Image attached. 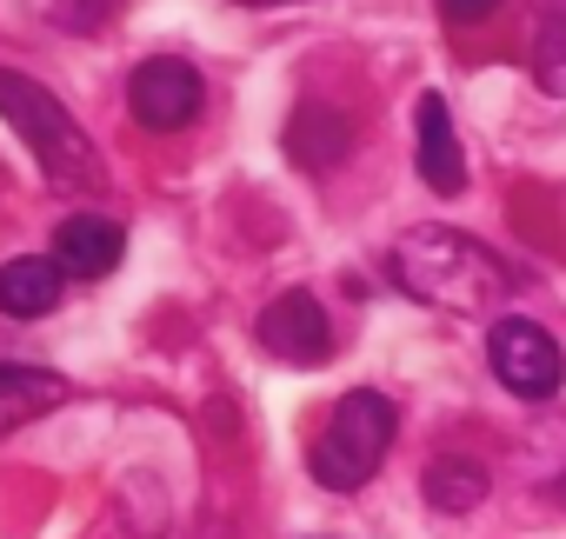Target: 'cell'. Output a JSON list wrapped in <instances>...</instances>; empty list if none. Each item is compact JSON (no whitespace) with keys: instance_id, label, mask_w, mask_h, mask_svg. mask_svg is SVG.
Masks as SVG:
<instances>
[{"instance_id":"6da1fadb","label":"cell","mask_w":566,"mask_h":539,"mask_svg":"<svg viewBox=\"0 0 566 539\" xmlns=\"http://www.w3.org/2000/svg\"><path fill=\"white\" fill-rule=\"evenodd\" d=\"M387 274L400 281L407 300L440 307V314H486L513 294V266L493 246H480L473 233H453V226H413L387 253Z\"/></svg>"},{"instance_id":"7a4b0ae2","label":"cell","mask_w":566,"mask_h":539,"mask_svg":"<svg viewBox=\"0 0 566 539\" xmlns=\"http://www.w3.org/2000/svg\"><path fill=\"white\" fill-rule=\"evenodd\" d=\"M0 120L28 140V154L41 160L48 187H61V193H101V187H107V167H101L94 140L74 127V114H67L41 81L0 67Z\"/></svg>"},{"instance_id":"3957f363","label":"cell","mask_w":566,"mask_h":539,"mask_svg":"<svg viewBox=\"0 0 566 539\" xmlns=\"http://www.w3.org/2000/svg\"><path fill=\"white\" fill-rule=\"evenodd\" d=\"M387 446H394V400L374 393V387H354V393H340L321 440L307 446V473L327 493H354V486H367L380 473Z\"/></svg>"},{"instance_id":"277c9868","label":"cell","mask_w":566,"mask_h":539,"mask_svg":"<svg viewBox=\"0 0 566 539\" xmlns=\"http://www.w3.org/2000/svg\"><path fill=\"white\" fill-rule=\"evenodd\" d=\"M486 360H493L500 387H506V393H520V400H553V393H559V380H566L559 340H553L539 320H526V314H506V320L493 327Z\"/></svg>"},{"instance_id":"5b68a950","label":"cell","mask_w":566,"mask_h":539,"mask_svg":"<svg viewBox=\"0 0 566 539\" xmlns=\"http://www.w3.org/2000/svg\"><path fill=\"white\" fill-rule=\"evenodd\" d=\"M260 347L273 360H287V367H327L334 360V327H327V307L307 294V287H287V294H273L253 320Z\"/></svg>"},{"instance_id":"8992f818","label":"cell","mask_w":566,"mask_h":539,"mask_svg":"<svg viewBox=\"0 0 566 539\" xmlns=\"http://www.w3.org/2000/svg\"><path fill=\"white\" fill-rule=\"evenodd\" d=\"M127 107H134L140 127H154V134H180V127L207 107V87H200V74H193L187 61L154 54V61L134 67V81H127Z\"/></svg>"},{"instance_id":"52a82bcc","label":"cell","mask_w":566,"mask_h":539,"mask_svg":"<svg viewBox=\"0 0 566 539\" xmlns=\"http://www.w3.org/2000/svg\"><path fill=\"white\" fill-rule=\"evenodd\" d=\"M413 160H420V180L453 200L467 187V154H460V134H453V114H447V94H420L413 101Z\"/></svg>"},{"instance_id":"ba28073f","label":"cell","mask_w":566,"mask_h":539,"mask_svg":"<svg viewBox=\"0 0 566 539\" xmlns=\"http://www.w3.org/2000/svg\"><path fill=\"white\" fill-rule=\"evenodd\" d=\"M120 253H127V233H120V220H107V213H67V220L54 226V266H61L67 281H101V274H114Z\"/></svg>"},{"instance_id":"9c48e42d","label":"cell","mask_w":566,"mask_h":539,"mask_svg":"<svg viewBox=\"0 0 566 539\" xmlns=\"http://www.w3.org/2000/svg\"><path fill=\"white\" fill-rule=\"evenodd\" d=\"M67 294V274L48 260V253H21L0 266V314L8 320H48Z\"/></svg>"},{"instance_id":"30bf717a","label":"cell","mask_w":566,"mask_h":539,"mask_svg":"<svg viewBox=\"0 0 566 539\" xmlns=\"http://www.w3.org/2000/svg\"><path fill=\"white\" fill-rule=\"evenodd\" d=\"M347 147H354V120L340 107H301L294 127H287V154L301 167H340Z\"/></svg>"},{"instance_id":"8fae6325","label":"cell","mask_w":566,"mask_h":539,"mask_svg":"<svg viewBox=\"0 0 566 539\" xmlns=\"http://www.w3.org/2000/svg\"><path fill=\"white\" fill-rule=\"evenodd\" d=\"M67 400V380L61 373H41V367H0V433H14L41 413H54Z\"/></svg>"},{"instance_id":"7c38bea8","label":"cell","mask_w":566,"mask_h":539,"mask_svg":"<svg viewBox=\"0 0 566 539\" xmlns=\"http://www.w3.org/2000/svg\"><path fill=\"white\" fill-rule=\"evenodd\" d=\"M427 499H433L440 512H473V506L486 499V466H480L473 453H440V459L427 466Z\"/></svg>"},{"instance_id":"4fadbf2b","label":"cell","mask_w":566,"mask_h":539,"mask_svg":"<svg viewBox=\"0 0 566 539\" xmlns=\"http://www.w3.org/2000/svg\"><path fill=\"white\" fill-rule=\"evenodd\" d=\"M533 81L539 94H566V0H546L539 28H533Z\"/></svg>"},{"instance_id":"5bb4252c","label":"cell","mask_w":566,"mask_h":539,"mask_svg":"<svg viewBox=\"0 0 566 539\" xmlns=\"http://www.w3.org/2000/svg\"><path fill=\"white\" fill-rule=\"evenodd\" d=\"M500 8V0H440V14L453 21V28H467V21H486Z\"/></svg>"},{"instance_id":"9a60e30c","label":"cell","mask_w":566,"mask_h":539,"mask_svg":"<svg viewBox=\"0 0 566 539\" xmlns=\"http://www.w3.org/2000/svg\"><path fill=\"white\" fill-rule=\"evenodd\" d=\"M240 8H280V0H240Z\"/></svg>"}]
</instances>
